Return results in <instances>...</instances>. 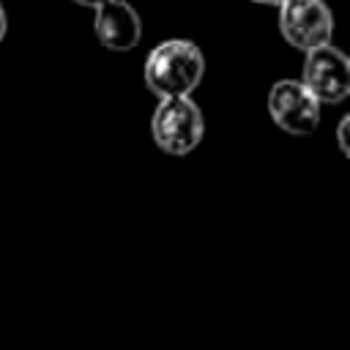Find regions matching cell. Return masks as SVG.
Instances as JSON below:
<instances>
[{
    "label": "cell",
    "mask_w": 350,
    "mask_h": 350,
    "mask_svg": "<svg viewBox=\"0 0 350 350\" xmlns=\"http://www.w3.org/2000/svg\"><path fill=\"white\" fill-rule=\"evenodd\" d=\"M347 126H350V115H345V118L339 120V129H336V142H339L342 153H350V150H347Z\"/></svg>",
    "instance_id": "cell-7"
},
{
    "label": "cell",
    "mask_w": 350,
    "mask_h": 350,
    "mask_svg": "<svg viewBox=\"0 0 350 350\" xmlns=\"http://www.w3.org/2000/svg\"><path fill=\"white\" fill-rule=\"evenodd\" d=\"M252 3H260V5H282L284 0H252Z\"/></svg>",
    "instance_id": "cell-10"
},
{
    "label": "cell",
    "mask_w": 350,
    "mask_h": 350,
    "mask_svg": "<svg viewBox=\"0 0 350 350\" xmlns=\"http://www.w3.org/2000/svg\"><path fill=\"white\" fill-rule=\"evenodd\" d=\"M205 55L194 41L167 38L153 46L142 66L145 88L156 98H183L202 82Z\"/></svg>",
    "instance_id": "cell-1"
},
{
    "label": "cell",
    "mask_w": 350,
    "mask_h": 350,
    "mask_svg": "<svg viewBox=\"0 0 350 350\" xmlns=\"http://www.w3.org/2000/svg\"><path fill=\"white\" fill-rule=\"evenodd\" d=\"M96 38L115 52L134 49L142 38V19L134 11L131 3L126 0H107L96 5V19H93Z\"/></svg>",
    "instance_id": "cell-6"
},
{
    "label": "cell",
    "mask_w": 350,
    "mask_h": 350,
    "mask_svg": "<svg viewBox=\"0 0 350 350\" xmlns=\"http://www.w3.org/2000/svg\"><path fill=\"white\" fill-rule=\"evenodd\" d=\"M279 33L290 46L306 55L331 44L334 14L323 0H284L279 5Z\"/></svg>",
    "instance_id": "cell-3"
},
{
    "label": "cell",
    "mask_w": 350,
    "mask_h": 350,
    "mask_svg": "<svg viewBox=\"0 0 350 350\" xmlns=\"http://www.w3.org/2000/svg\"><path fill=\"white\" fill-rule=\"evenodd\" d=\"M5 30H8V19H5V11H3V5H0V41L5 38Z\"/></svg>",
    "instance_id": "cell-8"
},
{
    "label": "cell",
    "mask_w": 350,
    "mask_h": 350,
    "mask_svg": "<svg viewBox=\"0 0 350 350\" xmlns=\"http://www.w3.org/2000/svg\"><path fill=\"white\" fill-rule=\"evenodd\" d=\"M77 5H88V8H96V5H101V3H107V0H74Z\"/></svg>",
    "instance_id": "cell-9"
},
{
    "label": "cell",
    "mask_w": 350,
    "mask_h": 350,
    "mask_svg": "<svg viewBox=\"0 0 350 350\" xmlns=\"http://www.w3.org/2000/svg\"><path fill=\"white\" fill-rule=\"evenodd\" d=\"M268 112L271 120L293 137H306L320 126V104L298 79L273 82L268 93Z\"/></svg>",
    "instance_id": "cell-5"
},
{
    "label": "cell",
    "mask_w": 350,
    "mask_h": 350,
    "mask_svg": "<svg viewBox=\"0 0 350 350\" xmlns=\"http://www.w3.org/2000/svg\"><path fill=\"white\" fill-rule=\"evenodd\" d=\"M150 134L153 142L170 156L191 153L205 134V118L197 101L189 96L183 98H159L150 115Z\"/></svg>",
    "instance_id": "cell-2"
},
{
    "label": "cell",
    "mask_w": 350,
    "mask_h": 350,
    "mask_svg": "<svg viewBox=\"0 0 350 350\" xmlns=\"http://www.w3.org/2000/svg\"><path fill=\"white\" fill-rule=\"evenodd\" d=\"M317 104H342L350 96V60L334 44L317 46L304 57V74L298 79Z\"/></svg>",
    "instance_id": "cell-4"
}]
</instances>
